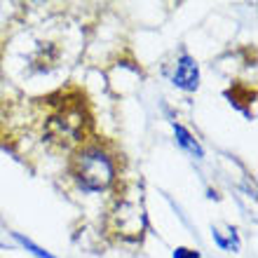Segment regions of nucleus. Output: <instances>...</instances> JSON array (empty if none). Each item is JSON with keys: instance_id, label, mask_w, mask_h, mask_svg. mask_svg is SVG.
<instances>
[{"instance_id": "obj_3", "label": "nucleus", "mask_w": 258, "mask_h": 258, "mask_svg": "<svg viewBox=\"0 0 258 258\" xmlns=\"http://www.w3.org/2000/svg\"><path fill=\"white\" fill-rule=\"evenodd\" d=\"M80 129H82V115L78 110H66L63 115L49 120V134L54 136V139L66 136L68 141H78Z\"/></svg>"}, {"instance_id": "obj_4", "label": "nucleus", "mask_w": 258, "mask_h": 258, "mask_svg": "<svg viewBox=\"0 0 258 258\" xmlns=\"http://www.w3.org/2000/svg\"><path fill=\"white\" fill-rule=\"evenodd\" d=\"M174 85L185 92H195L197 82H200V71H197V63L192 56L181 54V59L176 61V68H174V75H171Z\"/></svg>"}, {"instance_id": "obj_6", "label": "nucleus", "mask_w": 258, "mask_h": 258, "mask_svg": "<svg viewBox=\"0 0 258 258\" xmlns=\"http://www.w3.org/2000/svg\"><path fill=\"white\" fill-rule=\"evenodd\" d=\"M225 232H228V235L214 230V237H216L218 246H223V249H237L239 242H237V235H235V230H232V228H225Z\"/></svg>"}, {"instance_id": "obj_8", "label": "nucleus", "mask_w": 258, "mask_h": 258, "mask_svg": "<svg viewBox=\"0 0 258 258\" xmlns=\"http://www.w3.org/2000/svg\"><path fill=\"white\" fill-rule=\"evenodd\" d=\"M174 258H200V256H197V251H190V249H176Z\"/></svg>"}, {"instance_id": "obj_2", "label": "nucleus", "mask_w": 258, "mask_h": 258, "mask_svg": "<svg viewBox=\"0 0 258 258\" xmlns=\"http://www.w3.org/2000/svg\"><path fill=\"white\" fill-rule=\"evenodd\" d=\"M115 218H117V230L122 232L124 237H136V235H141L143 223H146L143 209L139 204H132V202L120 204Z\"/></svg>"}, {"instance_id": "obj_5", "label": "nucleus", "mask_w": 258, "mask_h": 258, "mask_svg": "<svg viewBox=\"0 0 258 258\" xmlns=\"http://www.w3.org/2000/svg\"><path fill=\"white\" fill-rule=\"evenodd\" d=\"M174 134H176V141L181 143V146H183V148L188 150V153H192L195 157H204L202 148H200V143H197L195 139L190 136V132H185V129L181 127V124L174 122Z\"/></svg>"}, {"instance_id": "obj_1", "label": "nucleus", "mask_w": 258, "mask_h": 258, "mask_svg": "<svg viewBox=\"0 0 258 258\" xmlns=\"http://www.w3.org/2000/svg\"><path fill=\"white\" fill-rule=\"evenodd\" d=\"M71 171L85 190H103V188H108L113 176H115L110 157L99 148H87L78 153Z\"/></svg>"}, {"instance_id": "obj_7", "label": "nucleus", "mask_w": 258, "mask_h": 258, "mask_svg": "<svg viewBox=\"0 0 258 258\" xmlns=\"http://www.w3.org/2000/svg\"><path fill=\"white\" fill-rule=\"evenodd\" d=\"M14 237H17V242H21V244L26 246V249H28V251H31V253H33V256H38V258H54V256H52V253H47V251H45V249H40V246H38V244H33L31 239L21 237V235H14Z\"/></svg>"}]
</instances>
